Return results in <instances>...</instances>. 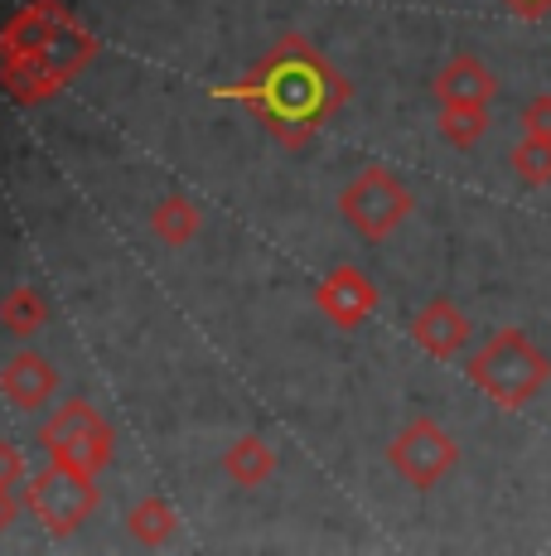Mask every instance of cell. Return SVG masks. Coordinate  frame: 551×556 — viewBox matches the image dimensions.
<instances>
[{
  "label": "cell",
  "mask_w": 551,
  "mask_h": 556,
  "mask_svg": "<svg viewBox=\"0 0 551 556\" xmlns=\"http://www.w3.org/2000/svg\"><path fill=\"white\" fill-rule=\"evenodd\" d=\"M513 175L523 185H551V136H523L513 151Z\"/></svg>",
  "instance_id": "obj_12"
},
{
  "label": "cell",
  "mask_w": 551,
  "mask_h": 556,
  "mask_svg": "<svg viewBox=\"0 0 551 556\" xmlns=\"http://www.w3.org/2000/svg\"><path fill=\"white\" fill-rule=\"evenodd\" d=\"M131 532H136L141 542H151V547H161L169 532H175V513H169L161 498H151V504L131 508Z\"/></svg>",
  "instance_id": "obj_14"
},
{
  "label": "cell",
  "mask_w": 551,
  "mask_h": 556,
  "mask_svg": "<svg viewBox=\"0 0 551 556\" xmlns=\"http://www.w3.org/2000/svg\"><path fill=\"white\" fill-rule=\"evenodd\" d=\"M222 469H228V475L238 479V484H247V489H252V484H261V479L271 475L276 459H271V451H267L261 441H238L228 455H222Z\"/></svg>",
  "instance_id": "obj_10"
},
{
  "label": "cell",
  "mask_w": 551,
  "mask_h": 556,
  "mask_svg": "<svg viewBox=\"0 0 551 556\" xmlns=\"http://www.w3.org/2000/svg\"><path fill=\"white\" fill-rule=\"evenodd\" d=\"M10 518H15V498H10V489H0V532L10 528Z\"/></svg>",
  "instance_id": "obj_18"
},
{
  "label": "cell",
  "mask_w": 551,
  "mask_h": 556,
  "mask_svg": "<svg viewBox=\"0 0 551 556\" xmlns=\"http://www.w3.org/2000/svg\"><path fill=\"white\" fill-rule=\"evenodd\" d=\"M523 131L527 136H551V92H542V98H533L523 106Z\"/></svg>",
  "instance_id": "obj_16"
},
{
  "label": "cell",
  "mask_w": 551,
  "mask_h": 556,
  "mask_svg": "<svg viewBox=\"0 0 551 556\" xmlns=\"http://www.w3.org/2000/svg\"><path fill=\"white\" fill-rule=\"evenodd\" d=\"M513 10H523V15H542V10H551V0H508Z\"/></svg>",
  "instance_id": "obj_19"
},
{
  "label": "cell",
  "mask_w": 551,
  "mask_h": 556,
  "mask_svg": "<svg viewBox=\"0 0 551 556\" xmlns=\"http://www.w3.org/2000/svg\"><path fill=\"white\" fill-rule=\"evenodd\" d=\"M344 213L358 232L387 238V232L411 213V194L397 175H387V169H363V175L344 189Z\"/></svg>",
  "instance_id": "obj_4"
},
{
  "label": "cell",
  "mask_w": 551,
  "mask_h": 556,
  "mask_svg": "<svg viewBox=\"0 0 551 556\" xmlns=\"http://www.w3.org/2000/svg\"><path fill=\"white\" fill-rule=\"evenodd\" d=\"M175 213H194V203H165V208H161V213H155V218H151L155 228H161V238H165V242H184L189 232L198 228V218H184V223H179Z\"/></svg>",
  "instance_id": "obj_15"
},
{
  "label": "cell",
  "mask_w": 551,
  "mask_h": 556,
  "mask_svg": "<svg viewBox=\"0 0 551 556\" xmlns=\"http://www.w3.org/2000/svg\"><path fill=\"white\" fill-rule=\"evenodd\" d=\"M454 459H460V451H454V441L436 421H411L407 431L392 441V465H397V475L417 489L440 484V479L454 469Z\"/></svg>",
  "instance_id": "obj_5"
},
{
  "label": "cell",
  "mask_w": 551,
  "mask_h": 556,
  "mask_svg": "<svg viewBox=\"0 0 551 556\" xmlns=\"http://www.w3.org/2000/svg\"><path fill=\"white\" fill-rule=\"evenodd\" d=\"M44 319H49V309H44V301H39V291H29V286L10 291L5 305H0V325H5L10 334H35Z\"/></svg>",
  "instance_id": "obj_11"
},
{
  "label": "cell",
  "mask_w": 551,
  "mask_h": 556,
  "mask_svg": "<svg viewBox=\"0 0 551 556\" xmlns=\"http://www.w3.org/2000/svg\"><path fill=\"white\" fill-rule=\"evenodd\" d=\"M464 372H470L474 388L489 392L498 406H527L547 388L551 358L523 334V329H498L489 344L470 358Z\"/></svg>",
  "instance_id": "obj_1"
},
{
  "label": "cell",
  "mask_w": 551,
  "mask_h": 556,
  "mask_svg": "<svg viewBox=\"0 0 551 556\" xmlns=\"http://www.w3.org/2000/svg\"><path fill=\"white\" fill-rule=\"evenodd\" d=\"M440 131L450 146H474L484 131H489V106H445L440 112Z\"/></svg>",
  "instance_id": "obj_13"
},
{
  "label": "cell",
  "mask_w": 551,
  "mask_h": 556,
  "mask_svg": "<svg viewBox=\"0 0 551 556\" xmlns=\"http://www.w3.org/2000/svg\"><path fill=\"white\" fill-rule=\"evenodd\" d=\"M494 92H498L494 73L484 68L479 59H470V53L450 59V63L440 68V78H436V98H440V106H489V102H494Z\"/></svg>",
  "instance_id": "obj_7"
},
{
  "label": "cell",
  "mask_w": 551,
  "mask_h": 556,
  "mask_svg": "<svg viewBox=\"0 0 551 556\" xmlns=\"http://www.w3.org/2000/svg\"><path fill=\"white\" fill-rule=\"evenodd\" d=\"M25 504H29V513H35L49 532H59V538H63V532L82 528V518L98 508V489L88 484V475H82V469L54 465L49 475H39L35 484H29Z\"/></svg>",
  "instance_id": "obj_3"
},
{
  "label": "cell",
  "mask_w": 551,
  "mask_h": 556,
  "mask_svg": "<svg viewBox=\"0 0 551 556\" xmlns=\"http://www.w3.org/2000/svg\"><path fill=\"white\" fill-rule=\"evenodd\" d=\"M320 301H324V309H330L338 325H358V319H363L368 309L377 305V291H373V286H368L358 271H338L334 281L324 286Z\"/></svg>",
  "instance_id": "obj_9"
},
{
  "label": "cell",
  "mask_w": 551,
  "mask_h": 556,
  "mask_svg": "<svg viewBox=\"0 0 551 556\" xmlns=\"http://www.w3.org/2000/svg\"><path fill=\"white\" fill-rule=\"evenodd\" d=\"M39 445L54 455V465L82 469V475H98V469L112 459V431H107V421H102L88 402L59 406V416L44 426Z\"/></svg>",
  "instance_id": "obj_2"
},
{
  "label": "cell",
  "mask_w": 551,
  "mask_h": 556,
  "mask_svg": "<svg viewBox=\"0 0 551 556\" xmlns=\"http://www.w3.org/2000/svg\"><path fill=\"white\" fill-rule=\"evenodd\" d=\"M0 388H5V397L15 406H25V412H35V406H44L54 397L59 388V372L49 368L39 354H15L5 363V372H0Z\"/></svg>",
  "instance_id": "obj_8"
},
{
  "label": "cell",
  "mask_w": 551,
  "mask_h": 556,
  "mask_svg": "<svg viewBox=\"0 0 551 556\" xmlns=\"http://www.w3.org/2000/svg\"><path fill=\"white\" fill-rule=\"evenodd\" d=\"M25 479V459L10 441H0V489H15Z\"/></svg>",
  "instance_id": "obj_17"
},
{
  "label": "cell",
  "mask_w": 551,
  "mask_h": 556,
  "mask_svg": "<svg viewBox=\"0 0 551 556\" xmlns=\"http://www.w3.org/2000/svg\"><path fill=\"white\" fill-rule=\"evenodd\" d=\"M411 339H417L426 354L454 358L464 344H470V319H464L450 301H431L417 319H411Z\"/></svg>",
  "instance_id": "obj_6"
}]
</instances>
